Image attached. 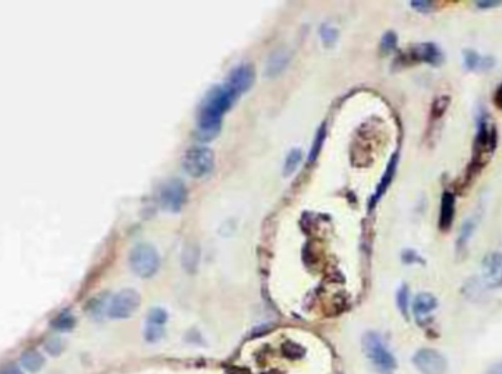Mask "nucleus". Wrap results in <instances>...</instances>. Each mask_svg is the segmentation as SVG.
Here are the masks:
<instances>
[{"mask_svg":"<svg viewBox=\"0 0 502 374\" xmlns=\"http://www.w3.org/2000/svg\"><path fill=\"white\" fill-rule=\"evenodd\" d=\"M235 98L237 94L227 86L213 87L206 94L199 113V135L201 140H211L218 135L222 116L232 106Z\"/></svg>","mask_w":502,"mask_h":374,"instance_id":"obj_1","label":"nucleus"},{"mask_svg":"<svg viewBox=\"0 0 502 374\" xmlns=\"http://www.w3.org/2000/svg\"><path fill=\"white\" fill-rule=\"evenodd\" d=\"M498 137H496V129L494 124L489 121V117L487 113H482L477 122V134L475 140V147H473V157H472V165L470 171L475 174L479 169H482L480 163H484L483 156L484 155H492L494 150L496 148Z\"/></svg>","mask_w":502,"mask_h":374,"instance_id":"obj_2","label":"nucleus"},{"mask_svg":"<svg viewBox=\"0 0 502 374\" xmlns=\"http://www.w3.org/2000/svg\"><path fill=\"white\" fill-rule=\"evenodd\" d=\"M363 348H365L368 359L379 371L389 374L396 368L395 356L391 354V351L384 344L382 337L377 333H368L365 339H363Z\"/></svg>","mask_w":502,"mask_h":374,"instance_id":"obj_3","label":"nucleus"},{"mask_svg":"<svg viewBox=\"0 0 502 374\" xmlns=\"http://www.w3.org/2000/svg\"><path fill=\"white\" fill-rule=\"evenodd\" d=\"M159 254L150 244H138L130 252V264L140 278H151L159 269Z\"/></svg>","mask_w":502,"mask_h":374,"instance_id":"obj_4","label":"nucleus"},{"mask_svg":"<svg viewBox=\"0 0 502 374\" xmlns=\"http://www.w3.org/2000/svg\"><path fill=\"white\" fill-rule=\"evenodd\" d=\"M215 165V155L207 147L189 148L182 160L184 171L193 178H201L209 174Z\"/></svg>","mask_w":502,"mask_h":374,"instance_id":"obj_5","label":"nucleus"},{"mask_svg":"<svg viewBox=\"0 0 502 374\" xmlns=\"http://www.w3.org/2000/svg\"><path fill=\"white\" fill-rule=\"evenodd\" d=\"M413 364L420 374H446L448 360L439 351L422 348L413 355Z\"/></svg>","mask_w":502,"mask_h":374,"instance_id":"obj_6","label":"nucleus"},{"mask_svg":"<svg viewBox=\"0 0 502 374\" xmlns=\"http://www.w3.org/2000/svg\"><path fill=\"white\" fill-rule=\"evenodd\" d=\"M140 307V295L134 289H123L109 302L108 314L112 318H128Z\"/></svg>","mask_w":502,"mask_h":374,"instance_id":"obj_7","label":"nucleus"},{"mask_svg":"<svg viewBox=\"0 0 502 374\" xmlns=\"http://www.w3.org/2000/svg\"><path fill=\"white\" fill-rule=\"evenodd\" d=\"M161 204L165 210L169 212H180L187 201V188L182 181L180 179H170L162 185Z\"/></svg>","mask_w":502,"mask_h":374,"instance_id":"obj_8","label":"nucleus"},{"mask_svg":"<svg viewBox=\"0 0 502 374\" xmlns=\"http://www.w3.org/2000/svg\"><path fill=\"white\" fill-rule=\"evenodd\" d=\"M482 278L491 289L502 288V252H488L482 260Z\"/></svg>","mask_w":502,"mask_h":374,"instance_id":"obj_9","label":"nucleus"},{"mask_svg":"<svg viewBox=\"0 0 502 374\" xmlns=\"http://www.w3.org/2000/svg\"><path fill=\"white\" fill-rule=\"evenodd\" d=\"M253 81H254L253 66L244 63V65H239V66L234 67V70L230 72L227 84H225V86H227L234 94L239 96L241 93L247 91L251 87Z\"/></svg>","mask_w":502,"mask_h":374,"instance_id":"obj_10","label":"nucleus"},{"mask_svg":"<svg viewBox=\"0 0 502 374\" xmlns=\"http://www.w3.org/2000/svg\"><path fill=\"white\" fill-rule=\"evenodd\" d=\"M410 56L414 60L429 63L432 66L442 65V62L445 59L442 50L435 43H422V44L414 46L410 50Z\"/></svg>","mask_w":502,"mask_h":374,"instance_id":"obj_11","label":"nucleus"},{"mask_svg":"<svg viewBox=\"0 0 502 374\" xmlns=\"http://www.w3.org/2000/svg\"><path fill=\"white\" fill-rule=\"evenodd\" d=\"M456 217V195L451 191H444L439 207V229L446 232L453 228Z\"/></svg>","mask_w":502,"mask_h":374,"instance_id":"obj_12","label":"nucleus"},{"mask_svg":"<svg viewBox=\"0 0 502 374\" xmlns=\"http://www.w3.org/2000/svg\"><path fill=\"white\" fill-rule=\"evenodd\" d=\"M463 62L465 70L476 72H488L495 66V59L491 56H482L472 49H465L463 52Z\"/></svg>","mask_w":502,"mask_h":374,"instance_id":"obj_13","label":"nucleus"},{"mask_svg":"<svg viewBox=\"0 0 502 374\" xmlns=\"http://www.w3.org/2000/svg\"><path fill=\"white\" fill-rule=\"evenodd\" d=\"M289 60H291V55L287 49L275 50V52H272V55L269 56L266 63V70H265L266 77L275 78L280 74H282L287 70Z\"/></svg>","mask_w":502,"mask_h":374,"instance_id":"obj_14","label":"nucleus"},{"mask_svg":"<svg viewBox=\"0 0 502 374\" xmlns=\"http://www.w3.org/2000/svg\"><path fill=\"white\" fill-rule=\"evenodd\" d=\"M438 307V299L435 295H432L429 292H422L413 301V313L418 318L427 317L434 310Z\"/></svg>","mask_w":502,"mask_h":374,"instance_id":"obj_15","label":"nucleus"},{"mask_svg":"<svg viewBox=\"0 0 502 374\" xmlns=\"http://www.w3.org/2000/svg\"><path fill=\"white\" fill-rule=\"evenodd\" d=\"M396 165H398V155L395 153V155L392 156V159L389 160L388 166H387V171L382 176V181H380L379 186H377V190H376V194L373 195V200H372V206L373 204H376L379 201V198L382 197L385 194V191L388 190V186L391 185L392 179H394V175H395V171H396Z\"/></svg>","mask_w":502,"mask_h":374,"instance_id":"obj_16","label":"nucleus"},{"mask_svg":"<svg viewBox=\"0 0 502 374\" xmlns=\"http://www.w3.org/2000/svg\"><path fill=\"white\" fill-rule=\"evenodd\" d=\"M21 364L30 373H37L44 366V356L36 349H27L21 355Z\"/></svg>","mask_w":502,"mask_h":374,"instance_id":"obj_17","label":"nucleus"},{"mask_svg":"<svg viewBox=\"0 0 502 374\" xmlns=\"http://www.w3.org/2000/svg\"><path fill=\"white\" fill-rule=\"evenodd\" d=\"M477 226V222H476V219L475 217H469V219H465L461 228H460V233H458V238H457V250H463L467 247V244H469L470 241V238L473 236V232Z\"/></svg>","mask_w":502,"mask_h":374,"instance_id":"obj_18","label":"nucleus"},{"mask_svg":"<svg viewBox=\"0 0 502 374\" xmlns=\"http://www.w3.org/2000/svg\"><path fill=\"white\" fill-rule=\"evenodd\" d=\"M75 326V317L69 310L61 311L54 320H51V328L59 332H69Z\"/></svg>","mask_w":502,"mask_h":374,"instance_id":"obj_19","label":"nucleus"},{"mask_svg":"<svg viewBox=\"0 0 502 374\" xmlns=\"http://www.w3.org/2000/svg\"><path fill=\"white\" fill-rule=\"evenodd\" d=\"M200 260V250L197 245L189 244L185 247L182 252V266L187 271H194L197 269Z\"/></svg>","mask_w":502,"mask_h":374,"instance_id":"obj_20","label":"nucleus"},{"mask_svg":"<svg viewBox=\"0 0 502 374\" xmlns=\"http://www.w3.org/2000/svg\"><path fill=\"white\" fill-rule=\"evenodd\" d=\"M301 150L300 148H292L289 151V155L285 159V165H284V175L285 176H291L294 172H296V169L299 167L300 162H301Z\"/></svg>","mask_w":502,"mask_h":374,"instance_id":"obj_21","label":"nucleus"},{"mask_svg":"<svg viewBox=\"0 0 502 374\" xmlns=\"http://www.w3.org/2000/svg\"><path fill=\"white\" fill-rule=\"evenodd\" d=\"M109 297L108 295H100V297H96L93 301H90L89 304V311L93 314V316H101L103 311H105V309H109Z\"/></svg>","mask_w":502,"mask_h":374,"instance_id":"obj_22","label":"nucleus"},{"mask_svg":"<svg viewBox=\"0 0 502 374\" xmlns=\"http://www.w3.org/2000/svg\"><path fill=\"white\" fill-rule=\"evenodd\" d=\"M396 302H398V309L401 310V313L404 316L408 314V307H410V301H408V288L406 285H403L400 288V291L396 294Z\"/></svg>","mask_w":502,"mask_h":374,"instance_id":"obj_23","label":"nucleus"},{"mask_svg":"<svg viewBox=\"0 0 502 374\" xmlns=\"http://www.w3.org/2000/svg\"><path fill=\"white\" fill-rule=\"evenodd\" d=\"M325 125L319 129V132L316 134V138H315V143H313V147H311L310 150V156H308V160L310 162H315L318 155H319V151L322 150V146H323V140H325Z\"/></svg>","mask_w":502,"mask_h":374,"instance_id":"obj_24","label":"nucleus"},{"mask_svg":"<svg viewBox=\"0 0 502 374\" xmlns=\"http://www.w3.org/2000/svg\"><path fill=\"white\" fill-rule=\"evenodd\" d=\"M44 348L50 355H59V354H62L65 344L61 337H50L46 341Z\"/></svg>","mask_w":502,"mask_h":374,"instance_id":"obj_25","label":"nucleus"},{"mask_svg":"<svg viewBox=\"0 0 502 374\" xmlns=\"http://www.w3.org/2000/svg\"><path fill=\"white\" fill-rule=\"evenodd\" d=\"M168 320V314L165 310L162 309H153L149 313V325H154V326H163Z\"/></svg>","mask_w":502,"mask_h":374,"instance_id":"obj_26","label":"nucleus"},{"mask_svg":"<svg viewBox=\"0 0 502 374\" xmlns=\"http://www.w3.org/2000/svg\"><path fill=\"white\" fill-rule=\"evenodd\" d=\"M320 37L323 40V43L326 46H331L337 41L338 39V31L334 28V27H329V25H323L320 28Z\"/></svg>","mask_w":502,"mask_h":374,"instance_id":"obj_27","label":"nucleus"},{"mask_svg":"<svg viewBox=\"0 0 502 374\" xmlns=\"http://www.w3.org/2000/svg\"><path fill=\"white\" fill-rule=\"evenodd\" d=\"M165 335V330L162 326H154V325H147L146 330H144V336L149 342H156L162 339Z\"/></svg>","mask_w":502,"mask_h":374,"instance_id":"obj_28","label":"nucleus"},{"mask_svg":"<svg viewBox=\"0 0 502 374\" xmlns=\"http://www.w3.org/2000/svg\"><path fill=\"white\" fill-rule=\"evenodd\" d=\"M396 46V36L395 32H387L385 36L382 37V41H380V47H382L384 52H391Z\"/></svg>","mask_w":502,"mask_h":374,"instance_id":"obj_29","label":"nucleus"},{"mask_svg":"<svg viewBox=\"0 0 502 374\" xmlns=\"http://www.w3.org/2000/svg\"><path fill=\"white\" fill-rule=\"evenodd\" d=\"M411 8H414L418 12H423V13H429L434 11L435 8V4L434 2H429V0H420V2H411L410 4Z\"/></svg>","mask_w":502,"mask_h":374,"instance_id":"obj_30","label":"nucleus"},{"mask_svg":"<svg viewBox=\"0 0 502 374\" xmlns=\"http://www.w3.org/2000/svg\"><path fill=\"white\" fill-rule=\"evenodd\" d=\"M403 260H404L406 263H408V264H413V263H423L422 257L419 256L418 252L413 251V250H407V251H404V254H403Z\"/></svg>","mask_w":502,"mask_h":374,"instance_id":"obj_31","label":"nucleus"},{"mask_svg":"<svg viewBox=\"0 0 502 374\" xmlns=\"http://www.w3.org/2000/svg\"><path fill=\"white\" fill-rule=\"evenodd\" d=\"M0 374H24V373L16 364L6 363L5 366L0 367Z\"/></svg>","mask_w":502,"mask_h":374,"instance_id":"obj_32","label":"nucleus"},{"mask_svg":"<svg viewBox=\"0 0 502 374\" xmlns=\"http://www.w3.org/2000/svg\"><path fill=\"white\" fill-rule=\"evenodd\" d=\"M475 5L479 9H494L501 6L502 2H498V0H480V2H476Z\"/></svg>","mask_w":502,"mask_h":374,"instance_id":"obj_33","label":"nucleus"},{"mask_svg":"<svg viewBox=\"0 0 502 374\" xmlns=\"http://www.w3.org/2000/svg\"><path fill=\"white\" fill-rule=\"evenodd\" d=\"M494 103L495 106L502 110V82H501V86L496 89L495 91V96H494Z\"/></svg>","mask_w":502,"mask_h":374,"instance_id":"obj_34","label":"nucleus"},{"mask_svg":"<svg viewBox=\"0 0 502 374\" xmlns=\"http://www.w3.org/2000/svg\"><path fill=\"white\" fill-rule=\"evenodd\" d=\"M487 374H502V361L494 364V366L488 370Z\"/></svg>","mask_w":502,"mask_h":374,"instance_id":"obj_35","label":"nucleus"}]
</instances>
